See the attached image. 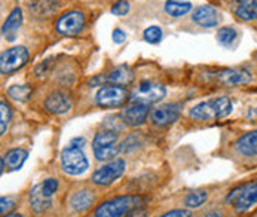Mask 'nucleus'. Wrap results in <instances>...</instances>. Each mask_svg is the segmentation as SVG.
Listing matches in <instances>:
<instances>
[{
    "instance_id": "obj_36",
    "label": "nucleus",
    "mask_w": 257,
    "mask_h": 217,
    "mask_svg": "<svg viewBox=\"0 0 257 217\" xmlns=\"http://www.w3.org/2000/svg\"><path fill=\"white\" fill-rule=\"evenodd\" d=\"M204 217H223V216H221L219 211H211V213L205 214V216H204Z\"/></svg>"
},
{
    "instance_id": "obj_13",
    "label": "nucleus",
    "mask_w": 257,
    "mask_h": 217,
    "mask_svg": "<svg viewBox=\"0 0 257 217\" xmlns=\"http://www.w3.org/2000/svg\"><path fill=\"white\" fill-rule=\"evenodd\" d=\"M149 115V106L143 103H133L123 108L122 119L130 127H140L145 124Z\"/></svg>"
},
{
    "instance_id": "obj_8",
    "label": "nucleus",
    "mask_w": 257,
    "mask_h": 217,
    "mask_svg": "<svg viewBox=\"0 0 257 217\" xmlns=\"http://www.w3.org/2000/svg\"><path fill=\"white\" fill-rule=\"evenodd\" d=\"M29 60V49L26 46H14L2 52L0 55V72L2 74L17 72Z\"/></svg>"
},
{
    "instance_id": "obj_24",
    "label": "nucleus",
    "mask_w": 257,
    "mask_h": 217,
    "mask_svg": "<svg viewBox=\"0 0 257 217\" xmlns=\"http://www.w3.org/2000/svg\"><path fill=\"white\" fill-rule=\"evenodd\" d=\"M207 199H208V193L205 190H193L186 195L184 205L189 208H199L205 204Z\"/></svg>"
},
{
    "instance_id": "obj_31",
    "label": "nucleus",
    "mask_w": 257,
    "mask_h": 217,
    "mask_svg": "<svg viewBox=\"0 0 257 217\" xmlns=\"http://www.w3.org/2000/svg\"><path fill=\"white\" fill-rule=\"evenodd\" d=\"M130 11V3L126 0H117L113 6H111V14L117 15V17H122V15H126Z\"/></svg>"
},
{
    "instance_id": "obj_3",
    "label": "nucleus",
    "mask_w": 257,
    "mask_h": 217,
    "mask_svg": "<svg viewBox=\"0 0 257 217\" xmlns=\"http://www.w3.org/2000/svg\"><path fill=\"white\" fill-rule=\"evenodd\" d=\"M226 204L233 205L235 211L239 214L250 211L257 205V180L244 183L230 190L226 196Z\"/></svg>"
},
{
    "instance_id": "obj_2",
    "label": "nucleus",
    "mask_w": 257,
    "mask_h": 217,
    "mask_svg": "<svg viewBox=\"0 0 257 217\" xmlns=\"http://www.w3.org/2000/svg\"><path fill=\"white\" fill-rule=\"evenodd\" d=\"M142 199L136 195H125L109 199L95 208V217H126L140 207Z\"/></svg>"
},
{
    "instance_id": "obj_7",
    "label": "nucleus",
    "mask_w": 257,
    "mask_h": 217,
    "mask_svg": "<svg viewBox=\"0 0 257 217\" xmlns=\"http://www.w3.org/2000/svg\"><path fill=\"white\" fill-rule=\"evenodd\" d=\"M167 94V89L161 83L155 82H142L139 86L134 88L131 92V100L133 103H143V104H153L161 101Z\"/></svg>"
},
{
    "instance_id": "obj_6",
    "label": "nucleus",
    "mask_w": 257,
    "mask_h": 217,
    "mask_svg": "<svg viewBox=\"0 0 257 217\" xmlns=\"http://www.w3.org/2000/svg\"><path fill=\"white\" fill-rule=\"evenodd\" d=\"M130 98L128 91L120 86V85H104L98 89L95 95V101L100 107L104 108H114L120 107L125 104V101Z\"/></svg>"
},
{
    "instance_id": "obj_34",
    "label": "nucleus",
    "mask_w": 257,
    "mask_h": 217,
    "mask_svg": "<svg viewBox=\"0 0 257 217\" xmlns=\"http://www.w3.org/2000/svg\"><path fill=\"white\" fill-rule=\"evenodd\" d=\"M161 217H192V213L187 210H173V211H168Z\"/></svg>"
},
{
    "instance_id": "obj_19",
    "label": "nucleus",
    "mask_w": 257,
    "mask_h": 217,
    "mask_svg": "<svg viewBox=\"0 0 257 217\" xmlns=\"http://www.w3.org/2000/svg\"><path fill=\"white\" fill-rule=\"evenodd\" d=\"M106 80H107L109 83L120 85V86H122V85H130V83L134 80V73H133V70H131L128 66H119V67L113 69V70L107 74Z\"/></svg>"
},
{
    "instance_id": "obj_33",
    "label": "nucleus",
    "mask_w": 257,
    "mask_h": 217,
    "mask_svg": "<svg viewBox=\"0 0 257 217\" xmlns=\"http://www.w3.org/2000/svg\"><path fill=\"white\" fill-rule=\"evenodd\" d=\"M111 39H113L114 43L120 45V43H123L126 40V33L123 30H120V29H114L113 33H111Z\"/></svg>"
},
{
    "instance_id": "obj_35",
    "label": "nucleus",
    "mask_w": 257,
    "mask_h": 217,
    "mask_svg": "<svg viewBox=\"0 0 257 217\" xmlns=\"http://www.w3.org/2000/svg\"><path fill=\"white\" fill-rule=\"evenodd\" d=\"M126 217H147V211L145 208H140V207H139V208H136L134 211H131Z\"/></svg>"
},
{
    "instance_id": "obj_26",
    "label": "nucleus",
    "mask_w": 257,
    "mask_h": 217,
    "mask_svg": "<svg viewBox=\"0 0 257 217\" xmlns=\"http://www.w3.org/2000/svg\"><path fill=\"white\" fill-rule=\"evenodd\" d=\"M236 30L235 29H232V27H221L220 30L217 32V40H219V43L223 45V46H226V48H229V46H232L233 45V42L236 40Z\"/></svg>"
},
{
    "instance_id": "obj_10",
    "label": "nucleus",
    "mask_w": 257,
    "mask_h": 217,
    "mask_svg": "<svg viewBox=\"0 0 257 217\" xmlns=\"http://www.w3.org/2000/svg\"><path fill=\"white\" fill-rule=\"evenodd\" d=\"M125 168H126V164L123 159H114L109 164H106L104 167L98 168L92 174L91 180L98 186H109L125 173Z\"/></svg>"
},
{
    "instance_id": "obj_15",
    "label": "nucleus",
    "mask_w": 257,
    "mask_h": 217,
    "mask_svg": "<svg viewBox=\"0 0 257 217\" xmlns=\"http://www.w3.org/2000/svg\"><path fill=\"white\" fill-rule=\"evenodd\" d=\"M233 14L242 21L257 20V0H232Z\"/></svg>"
},
{
    "instance_id": "obj_14",
    "label": "nucleus",
    "mask_w": 257,
    "mask_h": 217,
    "mask_svg": "<svg viewBox=\"0 0 257 217\" xmlns=\"http://www.w3.org/2000/svg\"><path fill=\"white\" fill-rule=\"evenodd\" d=\"M72 107V103H70V98L60 92V91H55L52 94H49L45 100V108L49 112V113H54V115H63L66 112H69Z\"/></svg>"
},
{
    "instance_id": "obj_17",
    "label": "nucleus",
    "mask_w": 257,
    "mask_h": 217,
    "mask_svg": "<svg viewBox=\"0 0 257 217\" xmlns=\"http://www.w3.org/2000/svg\"><path fill=\"white\" fill-rule=\"evenodd\" d=\"M235 149L242 156H256L257 155V130L250 131L244 136H241L236 143Z\"/></svg>"
},
{
    "instance_id": "obj_5",
    "label": "nucleus",
    "mask_w": 257,
    "mask_h": 217,
    "mask_svg": "<svg viewBox=\"0 0 257 217\" xmlns=\"http://www.w3.org/2000/svg\"><path fill=\"white\" fill-rule=\"evenodd\" d=\"M61 165L63 170L70 174V176H80L83 174L88 167L89 162L85 156V153L82 152V147L76 145L67 146L63 153H61Z\"/></svg>"
},
{
    "instance_id": "obj_20",
    "label": "nucleus",
    "mask_w": 257,
    "mask_h": 217,
    "mask_svg": "<svg viewBox=\"0 0 257 217\" xmlns=\"http://www.w3.org/2000/svg\"><path fill=\"white\" fill-rule=\"evenodd\" d=\"M30 204L36 213H43L51 207V198L45 196L42 192V184H37L30 192Z\"/></svg>"
},
{
    "instance_id": "obj_30",
    "label": "nucleus",
    "mask_w": 257,
    "mask_h": 217,
    "mask_svg": "<svg viewBox=\"0 0 257 217\" xmlns=\"http://www.w3.org/2000/svg\"><path fill=\"white\" fill-rule=\"evenodd\" d=\"M57 189H58V180H55V179H46L42 183V192L48 198H51L57 192Z\"/></svg>"
},
{
    "instance_id": "obj_27",
    "label": "nucleus",
    "mask_w": 257,
    "mask_h": 217,
    "mask_svg": "<svg viewBox=\"0 0 257 217\" xmlns=\"http://www.w3.org/2000/svg\"><path fill=\"white\" fill-rule=\"evenodd\" d=\"M11 118H12V112H11V107L2 101L0 103V134H6V130H8V125L11 122Z\"/></svg>"
},
{
    "instance_id": "obj_16",
    "label": "nucleus",
    "mask_w": 257,
    "mask_h": 217,
    "mask_svg": "<svg viewBox=\"0 0 257 217\" xmlns=\"http://www.w3.org/2000/svg\"><path fill=\"white\" fill-rule=\"evenodd\" d=\"M217 77L221 83L229 86H238V85H247L251 82V74L245 70H221L217 73Z\"/></svg>"
},
{
    "instance_id": "obj_9",
    "label": "nucleus",
    "mask_w": 257,
    "mask_h": 217,
    "mask_svg": "<svg viewBox=\"0 0 257 217\" xmlns=\"http://www.w3.org/2000/svg\"><path fill=\"white\" fill-rule=\"evenodd\" d=\"M85 27V15L80 11H69L61 15L55 24V29L63 36H77Z\"/></svg>"
},
{
    "instance_id": "obj_1",
    "label": "nucleus",
    "mask_w": 257,
    "mask_h": 217,
    "mask_svg": "<svg viewBox=\"0 0 257 217\" xmlns=\"http://www.w3.org/2000/svg\"><path fill=\"white\" fill-rule=\"evenodd\" d=\"M233 110V104L227 97H216L208 101H202L190 108L189 116L193 121H216L229 116Z\"/></svg>"
},
{
    "instance_id": "obj_21",
    "label": "nucleus",
    "mask_w": 257,
    "mask_h": 217,
    "mask_svg": "<svg viewBox=\"0 0 257 217\" xmlns=\"http://www.w3.org/2000/svg\"><path fill=\"white\" fill-rule=\"evenodd\" d=\"M94 199H95V196L91 190H79V192L73 193V196L70 199V205L76 211H83L92 205Z\"/></svg>"
},
{
    "instance_id": "obj_4",
    "label": "nucleus",
    "mask_w": 257,
    "mask_h": 217,
    "mask_svg": "<svg viewBox=\"0 0 257 217\" xmlns=\"http://www.w3.org/2000/svg\"><path fill=\"white\" fill-rule=\"evenodd\" d=\"M94 155L98 161H110L113 159L120 147L117 145V133L113 130H103L97 133V136L92 140Z\"/></svg>"
},
{
    "instance_id": "obj_37",
    "label": "nucleus",
    "mask_w": 257,
    "mask_h": 217,
    "mask_svg": "<svg viewBox=\"0 0 257 217\" xmlns=\"http://www.w3.org/2000/svg\"><path fill=\"white\" fill-rule=\"evenodd\" d=\"M3 217H23L21 214H6V216Z\"/></svg>"
},
{
    "instance_id": "obj_22",
    "label": "nucleus",
    "mask_w": 257,
    "mask_h": 217,
    "mask_svg": "<svg viewBox=\"0 0 257 217\" xmlns=\"http://www.w3.org/2000/svg\"><path fill=\"white\" fill-rule=\"evenodd\" d=\"M27 156H29L27 150H24V149H12L3 156V159H5V162L8 164V167L11 170H20L21 165L26 162Z\"/></svg>"
},
{
    "instance_id": "obj_18",
    "label": "nucleus",
    "mask_w": 257,
    "mask_h": 217,
    "mask_svg": "<svg viewBox=\"0 0 257 217\" xmlns=\"http://www.w3.org/2000/svg\"><path fill=\"white\" fill-rule=\"evenodd\" d=\"M23 24V11L20 8H15L9 17L6 18V21L3 23L2 27V33L8 37V40H14L15 39V33L18 32V29Z\"/></svg>"
},
{
    "instance_id": "obj_28",
    "label": "nucleus",
    "mask_w": 257,
    "mask_h": 217,
    "mask_svg": "<svg viewBox=\"0 0 257 217\" xmlns=\"http://www.w3.org/2000/svg\"><path fill=\"white\" fill-rule=\"evenodd\" d=\"M143 36L146 39V42L152 43V45H156L162 40V30L158 26H150L145 30Z\"/></svg>"
},
{
    "instance_id": "obj_11",
    "label": "nucleus",
    "mask_w": 257,
    "mask_h": 217,
    "mask_svg": "<svg viewBox=\"0 0 257 217\" xmlns=\"http://www.w3.org/2000/svg\"><path fill=\"white\" fill-rule=\"evenodd\" d=\"M180 118V106L179 104H162L159 107L153 108L150 113V119L158 127H167L174 124Z\"/></svg>"
},
{
    "instance_id": "obj_32",
    "label": "nucleus",
    "mask_w": 257,
    "mask_h": 217,
    "mask_svg": "<svg viewBox=\"0 0 257 217\" xmlns=\"http://www.w3.org/2000/svg\"><path fill=\"white\" fill-rule=\"evenodd\" d=\"M0 202H2V204H0V211H2L3 216H5V213H9L12 208H15V205H17V204H15V199H14V198H9V196H8V198L3 196Z\"/></svg>"
},
{
    "instance_id": "obj_23",
    "label": "nucleus",
    "mask_w": 257,
    "mask_h": 217,
    "mask_svg": "<svg viewBox=\"0 0 257 217\" xmlns=\"http://www.w3.org/2000/svg\"><path fill=\"white\" fill-rule=\"evenodd\" d=\"M192 9V3L190 2H177V0H168L165 3V12L171 17H183L186 14H189Z\"/></svg>"
},
{
    "instance_id": "obj_25",
    "label": "nucleus",
    "mask_w": 257,
    "mask_h": 217,
    "mask_svg": "<svg viewBox=\"0 0 257 217\" xmlns=\"http://www.w3.org/2000/svg\"><path fill=\"white\" fill-rule=\"evenodd\" d=\"M8 95L15 101H27L32 95L30 85H12L8 89Z\"/></svg>"
},
{
    "instance_id": "obj_29",
    "label": "nucleus",
    "mask_w": 257,
    "mask_h": 217,
    "mask_svg": "<svg viewBox=\"0 0 257 217\" xmlns=\"http://www.w3.org/2000/svg\"><path fill=\"white\" fill-rule=\"evenodd\" d=\"M139 145H140V136H137V134H131V136H128V137L125 139V142L122 143V146H120V150H123V152H131V150L137 149Z\"/></svg>"
},
{
    "instance_id": "obj_12",
    "label": "nucleus",
    "mask_w": 257,
    "mask_h": 217,
    "mask_svg": "<svg viewBox=\"0 0 257 217\" xmlns=\"http://www.w3.org/2000/svg\"><path fill=\"white\" fill-rule=\"evenodd\" d=\"M192 20L204 29H213V27L219 26L220 14L216 8H213L210 5H202L195 9V12L192 14Z\"/></svg>"
}]
</instances>
